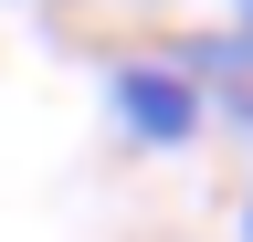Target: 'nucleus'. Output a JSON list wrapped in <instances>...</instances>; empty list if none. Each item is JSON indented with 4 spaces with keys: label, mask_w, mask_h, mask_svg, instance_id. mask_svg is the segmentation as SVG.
I'll list each match as a JSON object with an SVG mask.
<instances>
[{
    "label": "nucleus",
    "mask_w": 253,
    "mask_h": 242,
    "mask_svg": "<svg viewBox=\"0 0 253 242\" xmlns=\"http://www.w3.org/2000/svg\"><path fill=\"white\" fill-rule=\"evenodd\" d=\"M232 11H243V32H232V53H243V64H253V0H232Z\"/></svg>",
    "instance_id": "f03ea898"
},
{
    "label": "nucleus",
    "mask_w": 253,
    "mask_h": 242,
    "mask_svg": "<svg viewBox=\"0 0 253 242\" xmlns=\"http://www.w3.org/2000/svg\"><path fill=\"white\" fill-rule=\"evenodd\" d=\"M116 116H126V137H148V147H179V137H201V84H190L179 64H158V53H137V64H116Z\"/></svg>",
    "instance_id": "f257e3e1"
}]
</instances>
